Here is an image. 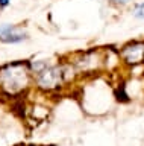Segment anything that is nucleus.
<instances>
[{
    "mask_svg": "<svg viewBox=\"0 0 144 146\" xmlns=\"http://www.w3.org/2000/svg\"><path fill=\"white\" fill-rule=\"evenodd\" d=\"M109 5H112V6H115V8H123L126 6V5H129L132 0H106Z\"/></svg>",
    "mask_w": 144,
    "mask_h": 146,
    "instance_id": "6",
    "label": "nucleus"
},
{
    "mask_svg": "<svg viewBox=\"0 0 144 146\" xmlns=\"http://www.w3.org/2000/svg\"><path fill=\"white\" fill-rule=\"evenodd\" d=\"M29 62H11L0 68V88L8 96H17L26 91L32 79Z\"/></svg>",
    "mask_w": 144,
    "mask_h": 146,
    "instance_id": "1",
    "label": "nucleus"
},
{
    "mask_svg": "<svg viewBox=\"0 0 144 146\" xmlns=\"http://www.w3.org/2000/svg\"><path fill=\"white\" fill-rule=\"evenodd\" d=\"M120 62L124 67L135 68L144 64V40L128 41L118 49Z\"/></svg>",
    "mask_w": 144,
    "mask_h": 146,
    "instance_id": "3",
    "label": "nucleus"
},
{
    "mask_svg": "<svg viewBox=\"0 0 144 146\" xmlns=\"http://www.w3.org/2000/svg\"><path fill=\"white\" fill-rule=\"evenodd\" d=\"M11 3V0H0V8H6Z\"/></svg>",
    "mask_w": 144,
    "mask_h": 146,
    "instance_id": "7",
    "label": "nucleus"
},
{
    "mask_svg": "<svg viewBox=\"0 0 144 146\" xmlns=\"http://www.w3.org/2000/svg\"><path fill=\"white\" fill-rule=\"evenodd\" d=\"M28 40V34L20 32L15 25H2L0 26V41L6 44H18Z\"/></svg>",
    "mask_w": 144,
    "mask_h": 146,
    "instance_id": "4",
    "label": "nucleus"
},
{
    "mask_svg": "<svg viewBox=\"0 0 144 146\" xmlns=\"http://www.w3.org/2000/svg\"><path fill=\"white\" fill-rule=\"evenodd\" d=\"M132 15L138 20H144V2L135 3L132 8Z\"/></svg>",
    "mask_w": 144,
    "mask_h": 146,
    "instance_id": "5",
    "label": "nucleus"
},
{
    "mask_svg": "<svg viewBox=\"0 0 144 146\" xmlns=\"http://www.w3.org/2000/svg\"><path fill=\"white\" fill-rule=\"evenodd\" d=\"M78 76H89L102 72L106 64V52L102 49H89L76 53L68 61Z\"/></svg>",
    "mask_w": 144,
    "mask_h": 146,
    "instance_id": "2",
    "label": "nucleus"
}]
</instances>
